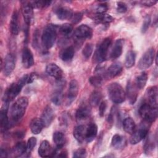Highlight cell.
I'll list each match as a JSON object with an SVG mask.
<instances>
[{
  "label": "cell",
  "instance_id": "49",
  "mask_svg": "<svg viewBox=\"0 0 158 158\" xmlns=\"http://www.w3.org/2000/svg\"><path fill=\"white\" fill-rule=\"evenodd\" d=\"M106 102L105 101H102L100 104H99V114L101 117H103L105 113V111L106 110Z\"/></svg>",
  "mask_w": 158,
  "mask_h": 158
},
{
  "label": "cell",
  "instance_id": "19",
  "mask_svg": "<svg viewBox=\"0 0 158 158\" xmlns=\"http://www.w3.org/2000/svg\"><path fill=\"white\" fill-rule=\"evenodd\" d=\"M46 72L49 76L54 78L56 80H59L63 78V72L62 69L56 64H49L46 67Z\"/></svg>",
  "mask_w": 158,
  "mask_h": 158
},
{
  "label": "cell",
  "instance_id": "18",
  "mask_svg": "<svg viewBox=\"0 0 158 158\" xmlns=\"http://www.w3.org/2000/svg\"><path fill=\"white\" fill-rule=\"evenodd\" d=\"M9 107V102H4L0 111V125L1 131H5L9 126V120L7 117V111Z\"/></svg>",
  "mask_w": 158,
  "mask_h": 158
},
{
  "label": "cell",
  "instance_id": "6",
  "mask_svg": "<svg viewBox=\"0 0 158 158\" xmlns=\"http://www.w3.org/2000/svg\"><path fill=\"white\" fill-rule=\"evenodd\" d=\"M155 51L154 48L148 49L140 58L138 67L140 70H145L151 66L154 59Z\"/></svg>",
  "mask_w": 158,
  "mask_h": 158
},
{
  "label": "cell",
  "instance_id": "24",
  "mask_svg": "<svg viewBox=\"0 0 158 158\" xmlns=\"http://www.w3.org/2000/svg\"><path fill=\"white\" fill-rule=\"evenodd\" d=\"M86 127L83 125H78L75 127L73 130V136L75 139L80 143H83L85 140Z\"/></svg>",
  "mask_w": 158,
  "mask_h": 158
},
{
  "label": "cell",
  "instance_id": "11",
  "mask_svg": "<svg viewBox=\"0 0 158 158\" xmlns=\"http://www.w3.org/2000/svg\"><path fill=\"white\" fill-rule=\"evenodd\" d=\"M38 154L41 157H54L56 155V149H52L49 143L47 140H44L39 147Z\"/></svg>",
  "mask_w": 158,
  "mask_h": 158
},
{
  "label": "cell",
  "instance_id": "51",
  "mask_svg": "<svg viewBox=\"0 0 158 158\" xmlns=\"http://www.w3.org/2000/svg\"><path fill=\"white\" fill-rule=\"evenodd\" d=\"M36 77V75L35 73H31V74L28 75V83H32V82L34 81V80L35 79Z\"/></svg>",
  "mask_w": 158,
  "mask_h": 158
},
{
  "label": "cell",
  "instance_id": "47",
  "mask_svg": "<svg viewBox=\"0 0 158 158\" xmlns=\"http://www.w3.org/2000/svg\"><path fill=\"white\" fill-rule=\"evenodd\" d=\"M127 10V6L123 2H118L117 4V10L120 13H124Z\"/></svg>",
  "mask_w": 158,
  "mask_h": 158
},
{
  "label": "cell",
  "instance_id": "8",
  "mask_svg": "<svg viewBox=\"0 0 158 158\" xmlns=\"http://www.w3.org/2000/svg\"><path fill=\"white\" fill-rule=\"evenodd\" d=\"M22 88L17 83H13L5 91L2 97L4 102H9L14 100L22 90Z\"/></svg>",
  "mask_w": 158,
  "mask_h": 158
},
{
  "label": "cell",
  "instance_id": "43",
  "mask_svg": "<svg viewBox=\"0 0 158 158\" xmlns=\"http://www.w3.org/2000/svg\"><path fill=\"white\" fill-rule=\"evenodd\" d=\"M151 23V17L149 15H147L145 16L144 19V21L141 27V33H144L146 32V31L148 30L149 25Z\"/></svg>",
  "mask_w": 158,
  "mask_h": 158
},
{
  "label": "cell",
  "instance_id": "26",
  "mask_svg": "<svg viewBox=\"0 0 158 158\" xmlns=\"http://www.w3.org/2000/svg\"><path fill=\"white\" fill-rule=\"evenodd\" d=\"M56 15L60 20L70 19L73 12L72 10L67 7H60L56 10Z\"/></svg>",
  "mask_w": 158,
  "mask_h": 158
},
{
  "label": "cell",
  "instance_id": "34",
  "mask_svg": "<svg viewBox=\"0 0 158 158\" xmlns=\"http://www.w3.org/2000/svg\"><path fill=\"white\" fill-rule=\"evenodd\" d=\"M14 151L18 157L24 155L27 152V144L25 141H20L17 143L14 148Z\"/></svg>",
  "mask_w": 158,
  "mask_h": 158
},
{
  "label": "cell",
  "instance_id": "46",
  "mask_svg": "<svg viewBox=\"0 0 158 158\" xmlns=\"http://www.w3.org/2000/svg\"><path fill=\"white\" fill-rule=\"evenodd\" d=\"M108 7L106 4L102 3L98 5V6L96 8V12L97 14H105V12L107 10Z\"/></svg>",
  "mask_w": 158,
  "mask_h": 158
},
{
  "label": "cell",
  "instance_id": "42",
  "mask_svg": "<svg viewBox=\"0 0 158 158\" xmlns=\"http://www.w3.org/2000/svg\"><path fill=\"white\" fill-rule=\"evenodd\" d=\"M36 138L35 137H31L28 139L27 143V152L25 154H29L33 149L36 144Z\"/></svg>",
  "mask_w": 158,
  "mask_h": 158
},
{
  "label": "cell",
  "instance_id": "23",
  "mask_svg": "<svg viewBox=\"0 0 158 158\" xmlns=\"http://www.w3.org/2000/svg\"><path fill=\"white\" fill-rule=\"evenodd\" d=\"M98 133V127L94 123H90L86 128L85 141L87 143L91 142L96 136Z\"/></svg>",
  "mask_w": 158,
  "mask_h": 158
},
{
  "label": "cell",
  "instance_id": "29",
  "mask_svg": "<svg viewBox=\"0 0 158 158\" xmlns=\"http://www.w3.org/2000/svg\"><path fill=\"white\" fill-rule=\"evenodd\" d=\"M44 127L40 118H34L30 123V128L31 132L35 135H38L41 133L43 128Z\"/></svg>",
  "mask_w": 158,
  "mask_h": 158
},
{
  "label": "cell",
  "instance_id": "37",
  "mask_svg": "<svg viewBox=\"0 0 158 158\" xmlns=\"http://www.w3.org/2000/svg\"><path fill=\"white\" fill-rule=\"evenodd\" d=\"M59 31L64 36H69L73 31V26L70 23H64L59 27Z\"/></svg>",
  "mask_w": 158,
  "mask_h": 158
},
{
  "label": "cell",
  "instance_id": "28",
  "mask_svg": "<svg viewBox=\"0 0 158 158\" xmlns=\"http://www.w3.org/2000/svg\"><path fill=\"white\" fill-rule=\"evenodd\" d=\"M122 126L124 131L129 134H132L136 129V123L131 117L125 118L122 122Z\"/></svg>",
  "mask_w": 158,
  "mask_h": 158
},
{
  "label": "cell",
  "instance_id": "41",
  "mask_svg": "<svg viewBox=\"0 0 158 158\" xmlns=\"http://www.w3.org/2000/svg\"><path fill=\"white\" fill-rule=\"evenodd\" d=\"M93 47L91 43H87L83 48L82 51V54L85 59H88L91 56L93 52Z\"/></svg>",
  "mask_w": 158,
  "mask_h": 158
},
{
  "label": "cell",
  "instance_id": "16",
  "mask_svg": "<svg viewBox=\"0 0 158 158\" xmlns=\"http://www.w3.org/2000/svg\"><path fill=\"white\" fill-rule=\"evenodd\" d=\"M90 114L91 109L86 104H82L78 107L76 112L75 117L77 121L78 122H81L87 120L88 118L89 117Z\"/></svg>",
  "mask_w": 158,
  "mask_h": 158
},
{
  "label": "cell",
  "instance_id": "3",
  "mask_svg": "<svg viewBox=\"0 0 158 158\" xmlns=\"http://www.w3.org/2000/svg\"><path fill=\"white\" fill-rule=\"evenodd\" d=\"M108 96L114 103L123 102L126 98V93L122 86L117 83H110L107 87Z\"/></svg>",
  "mask_w": 158,
  "mask_h": 158
},
{
  "label": "cell",
  "instance_id": "13",
  "mask_svg": "<svg viewBox=\"0 0 158 158\" xmlns=\"http://www.w3.org/2000/svg\"><path fill=\"white\" fill-rule=\"evenodd\" d=\"M147 102L151 106L157 107V98H158V90L156 86L149 87L146 93Z\"/></svg>",
  "mask_w": 158,
  "mask_h": 158
},
{
  "label": "cell",
  "instance_id": "31",
  "mask_svg": "<svg viewBox=\"0 0 158 158\" xmlns=\"http://www.w3.org/2000/svg\"><path fill=\"white\" fill-rule=\"evenodd\" d=\"M147 80L148 74L146 72H143L136 77L134 83L138 89H141L145 86Z\"/></svg>",
  "mask_w": 158,
  "mask_h": 158
},
{
  "label": "cell",
  "instance_id": "27",
  "mask_svg": "<svg viewBox=\"0 0 158 158\" xmlns=\"http://www.w3.org/2000/svg\"><path fill=\"white\" fill-rule=\"evenodd\" d=\"M10 30L11 33L14 35H17L19 32L18 13L15 10L14 11L11 17L10 22Z\"/></svg>",
  "mask_w": 158,
  "mask_h": 158
},
{
  "label": "cell",
  "instance_id": "38",
  "mask_svg": "<svg viewBox=\"0 0 158 158\" xmlns=\"http://www.w3.org/2000/svg\"><path fill=\"white\" fill-rule=\"evenodd\" d=\"M51 100L55 105H57V106L60 105L63 100L62 89H58L57 90H56L54 92V93L52 94L51 97Z\"/></svg>",
  "mask_w": 158,
  "mask_h": 158
},
{
  "label": "cell",
  "instance_id": "2",
  "mask_svg": "<svg viewBox=\"0 0 158 158\" xmlns=\"http://www.w3.org/2000/svg\"><path fill=\"white\" fill-rule=\"evenodd\" d=\"M57 27L55 25L49 24L44 28L41 36V43L45 49H49L54 44L57 38Z\"/></svg>",
  "mask_w": 158,
  "mask_h": 158
},
{
  "label": "cell",
  "instance_id": "35",
  "mask_svg": "<svg viewBox=\"0 0 158 158\" xmlns=\"http://www.w3.org/2000/svg\"><path fill=\"white\" fill-rule=\"evenodd\" d=\"M102 98L101 93L99 91H94L91 93L89 97V104L92 106H96L100 102Z\"/></svg>",
  "mask_w": 158,
  "mask_h": 158
},
{
  "label": "cell",
  "instance_id": "17",
  "mask_svg": "<svg viewBox=\"0 0 158 158\" xmlns=\"http://www.w3.org/2000/svg\"><path fill=\"white\" fill-rule=\"evenodd\" d=\"M138 88L135 86V83H133L131 80H130L127 85V93L126 96H127L129 102L131 104H133L138 97Z\"/></svg>",
  "mask_w": 158,
  "mask_h": 158
},
{
  "label": "cell",
  "instance_id": "30",
  "mask_svg": "<svg viewBox=\"0 0 158 158\" xmlns=\"http://www.w3.org/2000/svg\"><path fill=\"white\" fill-rule=\"evenodd\" d=\"M126 144L125 138L118 134H116L113 136L111 140V144L113 148L116 149H119L125 146Z\"/></svg>",
  "mask_w": 158,
  "mask_h": 158
},
{
  "label": "cell",
  "instance_id": "15",
  "mask_svg": "<svg viewBox=\"0 0 158 158\" xmlns=\"http://www.w3.org/2000/svg\"><path fill=\"white\" fill-rule=\"evenodd\" d=\"M79 86L77 80H72L69 84L68 94H67V104L70 105L77 98L78 93Z\"/></svg>",
  "mask_w": 158,
  "mask_h": 158
},
{
  "label": "cell",
  "instance_id": "9",
  "mask_svg": "<svg viewBox=\"0 0 158 158\" xmlns=\"http://www.w3.org/2000/svg\"><path fill=\"white\" fill-rule=\"evenodd\" d=\"M74 35L77 38L80 40L89 39L93 35V30L89 26L83 24L75 29Z\"/></svg>",
  "mask_w": 158,
  "mask_h": 158
},
{
  "label": "cell",
  "instance_id": "21",
  "mask_svg": "<svg viewBox=\"0 0 158 158\" xmlns=\"http://www.w3.org/2000/svg\"><path fill=\"white\" fill-rule=\"evenodd\" d=\"M124 41L122 39H118L115 41L114 44L112 48L110 57L112 59H115L119 57L122 53Z\"/></svg>",
  "mask_w": 158,
  "mask_h": 158
},
{
  "label": "cell",
  "instance_id": "1",
  "mask_svg": "<svg viewBox=\"0 0 158 158\" xmlns=\"http://www.w3.org/2000/svg\"><path fill=\"white\" fill-rule=\"evenodd\" d=\"M28 104L27 97L22 96L16 100L10 108V116L13 120L18 121L24 115Z\"/></svg>",
  "mask_w": 158,
  "mask_h": 158
},
{
  "label": "cell",
  "instance_id": "14",
  "mask_svg": "<svg viewBox=\"0 0 158 158\" xmlns=\"http://www.w3.org/2000/svg\"><path fill=\"white\" fill-rule=\"evenodd\" d=\"M22 62L23 66L26 69L31 67L34 64L33 54L31 50L27 47H25L23 49L22 53Z\"/></svg>",
  "mask_w": 158,
  "mask_h": 158
},
{
  "label": "cell",
  "instance_id": "52",
  "mask_svg": "<svg viewBox=\"0 0 158 158\" xmlns=\"http://www.w3.org/2000/svg\"><path fill=\"white\" fill-rule=\"evenodd\" d=\"M7 153L6 152V151L5 149H4L3 148L1 149V151H0V157H7Z\"/></svg>",
  "mask_w": 158,
  "mask_h": 158
},
{
  "label": "cell",
  "instance_id": "20",
  "mask_svg": "<svg viewBox=\"0 0 158 158\" xmlns=\"http://www.w3.org/2000/svg\"><path fill=\"white\" fill-rule=\"evenodd\" d=\"M123 67L120 62H114L112 64L106 72V76L109 78H114L121 73Z\"/></svg>",
  "mask_w": 158,
  "mask_h": 158
},
{
  "label": "cell",
  "instance_id": "44",
  "mask_svg": "<svg viewBox=\"0 0 158 158\" xmlns=\"http://www.w3.org/2000/svg\"><path fill=\"white\" fill-rule=\"evenodd\" d=\"M82 17H83V14L81 12H75L74 14L73 13L70 18V20L72 23L77 24L81 21V20L82 19Z\"/></svg>",
  "mask_w": 158,
  "mask_h": 158
},
{
  "label": "cell",
  "instance_id": "39",
  "mask_svg": "<svg viewBox=\"0 0 158 158\" xmlns=\"http://www.w3.org/2000/svg\"><path fill=\"white\" fill-rule=\"evenodd\" d=\"M89 81L92 86L96 88H98L102 85L103 81V77L96 74L95 75L92 76L89 78Z\"/></svg>",
  "mask_w": 158,
  "mask_h": 158
},
{
  "label": "cell",
  "instance_id": "10",
  "mask_svg": "<svg viewBox=\"0 0 158 158\" xmlns=\"http://www.w3.org/2000/svg\"><path fill=\"white\" fill-rule=\"evenodd\" d=\"M15 66V57L13 54H8L4 59L3 72L6 76H9L13 72Z\"/></svg>",
  "mask_w": 158,
  "mask_h": 158
},
{
  "label": "cell",
  "instance_id": "7",
  "mask_svg": "<svg viewBox=\"0 0 158 158\" xmlns=\"http://www.w3.org/2000/svg\"><path fill=\"white\" fill-rule=\"evenodd\" d=\"M149 128L145 125H141L137 129L136 128L133 133L131 134L130 143L131 144H136L141 140L144 139L148 134Z\"/></svg>",
  "mask_w": 158,
  "mask_h": 158
},
{
  "label": "cell",
  "instance_id": "4",
  "mask_svg": "<svg viewBox=\"0 0 158 158\" xmlns=\"http://www.w3.org/2000/svg\"><path fill=\"white\" fill-rule=\"evenodd\" d=\"M138 112L141 117L147 123L154 122L157 117V107L151 106L147 102L141 104Z\"/></svg>",
  "mask_w": 158,
  "mask_h": 158
},
{
  "label": "cell",
  "instance_id": "45",
  "mask_svg": "<svg viewBox=\"0 0 158 158\" xmlns=\"http://www.w3.org/2000/svg\"><path fill=\"white\" fill-rule=\"evenodd\" d=\"M86 156V151L84 148H79L77 149L73 154V157L75 158H84Z\"/></svg>",
  "mask_w": 158,
  "mask_h": 158
},
{
  "label": "cell",
  "instance_id": "5",
  "mask_svg": "<svg viewBox=\"0 0 158 158\" xmlns=\"http://www.w3.org/2000/svg\"><path fill=\"white\" fill-rule=\"evenodd\" d=\"M110 44V38H106L102 40V41L98 46L94 53L93 60L94 62L98 64L101 63L107 59L108 51Z\"/></svg>",
  "mask_w": 158,
  "mask_h": 158
},
{
  "label": "cell",
  "instance_id": "22",
  "mask_svg": "<svg viewBox=\"0 0 158 158\" xmlns=\"http://www.w3.org/2000/svg\"><path fill=\"white\" fill-rule=\"evenodd\" d=\"M22 12L25 23L29 25L33 17V8L29 2L23 5Z\"/></svg>",
  "mask_w": 158,
  "mask_h": 158
},
{
  "label": "cell",
  "instance_id": "36",
  "mask_svg": "<svg viewBox=\"0 0 158 158\" xmlns=\"http://www.w3.org/2000/svg\"><path fill=\"white\" fill-rule=\"evenodd\" d=\"M96 20L99 23H109L112 22L114 19L113 17L107 14H97L95 18Z\"/></svg>",
  "mask_w": 158,
  "mask_h": 158
},
{
  "label": "cell",
  "instance_id": "33",
  "mask_svg": "<svg viewBox=\"0 0 158 158\" xmlns=\"http://www.w3.org/2000/svg\"><path fill=\"white\" fill-rule=\"evenodd\" d=\"M136 60V54L133 51H128L125 56V66L127 68H131L132 67Z\"/></svg>",
  "mask_w": 158,
  "mask_h": 158
},
{
  "label": "cell",
  "instance_id": "40",
  "mask_svg": "<svg viewBox=\"0 0 158 158\" xmlns=\"http://www.w3.org/2000/svg\"><path fill=\"white\" fill-rule=\"evenodd\" d=\"M30 5L33 7V8H44L49 6L52 1H30Z\"/></svg>",
  "mask_w": 158,
  "mask_h": 158
},
{
  "label": "cell",
  "instance_id": "12",
  "mask_svg": "<svg viewBox=\"0 0 158 158\" xmlns=\"http://www.w3.org/2000/svg\"><path fill=\"white\" fill-rule=\"evenodd\" d=\"M54 117V113L52 109L50 106H46L42 114L40 120L44 127H48L52 123Z\"/></svg>",
  "mask_w": 158,
  "mask_h": 158
},
{
  "label": "cell",
  "instance_id": "50",
  "mask_svg": "<svg viewBox=\"0 0 158 158\" xmlns=\"http://www.w3.org/2000/svg\"><path fill=\"white\" fill-rule=\"evenodd\" d=\"M141 3L144 6L151 7L155 5L157 3V1H141Z\"/></svg>",
  "mask_w": 158,
  "mask_h": 158
},
{
  "label": "cell",
  "instance_id": "25",
  "mask_svg": "<svg viewBox=\"0 0 158 158\" xmlns=\"http://www.w3.org/2000/svg\"><path fill=\"white\" fill-rule=\"evenodd\" d=\"M75 54V50L73 46H68L62 50L60 51L59 52V57L63 61H69L72 59Z\"/></svg>",
  "mask_w": 158,
  "mask_h": 158
},
{
  "label": "cell",
  "instance_id": "48",
  "mask_svg": "<svg viewBox=\"0 0 158 158\" xmlns=\"http://www.w3.org/2000/svg\"><path fill=\"white\" fill-rule=\"evenodd\" d=\"M154 143L150 139H148L144 146V151L146 154H148L149 152H150L154 149Z\"/></svg>",
  "mask_w": 158,
  "mask_h": 158
},
{
  "label": "cell",
  "instance_id": "32",
  "mask_svg": "<svg viewBox=\"0 0 158 158\" xmlns=\"http://www.w3.org/2000/svg\"><path fill=\"white\" fill-rule=\"evenodd\" d=\"M53 141L57 148L62 149L65 144V139L64 135L60 131H56L53 134Z\"/></svg>",
  "mask_w": 158,
  "mask_h": 158
}]
</instances>
